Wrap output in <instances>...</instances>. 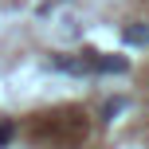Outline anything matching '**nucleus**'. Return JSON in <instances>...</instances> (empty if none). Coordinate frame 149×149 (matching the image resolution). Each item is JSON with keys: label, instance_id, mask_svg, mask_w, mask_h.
<instances>
[{"label": "nucleus", "instance_id": "1", "mask_svg": "<svg viewBox=\"0 0 149 149\" xmlns=\"http://www.w3.org/2000/svg\"><path fill=\"white\" fill-rule=\"evenodd\" d=\"M126 39H130V43H149V24H134V28H126Z\"/></svg>", "mask_w": 149, "mask_h": 149}]
</instances>
